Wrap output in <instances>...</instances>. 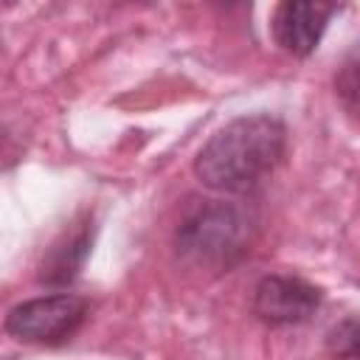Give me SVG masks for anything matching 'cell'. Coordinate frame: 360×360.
Wrapping results in <instances>:
<instances>
[{"label": "cell", "mask_w": 360, "mask_h": 360, "mask_svg": "<svg viewBox=\"0 0 360 360\" xmlns=\"http://www.w3.org/2000/svg\"><path fill=\"white\" fill-rule=\"evenodd\" d=\"M335 93L343 104V110L360 121V39L349 48L343 62L335 73Z\"/></svg>", "instance_id": "8992f818"}, {"label": "cell", "mask_w": 360, "mask_h": 360, "mask_svg": "<svg viewBox=\"0 0 360 360\" xmlns=\"http://www.w3.org/2000/svg\"><path fill=\"white\" fill-rule=\"evenodd\" d=\"M321 307V290L298 276H264L253 292V312L270 326L304 323Z\"/></svg>", "instance_id": "277c9868"}, {"label": "cell", "mask_w": 360, "mask_h": 360, "mask_svg": "<svg viewBox=\"0 0 360 360\" xmlns=\"http://www.w3.org/2000/svg\"><path fill=\"white\" fill-rule=\"evenodd\" d=\"M287 149V127L270 112L239 115L217 129L194 158L202 186L222 194H250L278 169Z\"/></svg>", "instance_id": "6da1fadb"}, {"label": "cell", "mask_w": 360, "mask_h": 360, "mask_svg": "<svg viewBox=\"0 0 360 360\" xmlns=\"http://www.w3.org/2000/svg\"><path fill=\"white\" fill-rule=\"evenodd\" d=\"M329 349L340 357L360 360V318H346L329 332Z\"/></svg>", "instance_id": "52a82bcc"}, {"label": "cell", "mask_w": 360, "mask_h": 360, "mask_svg": "<svg viewBox=\"0 0 360 360\" xmlns=\"http://www.w3.org/2000/svg\"><path fill=\"white\" fill-rule=\"evenodd\" d=\"M250 239L253 217L242 205L208 200L180 222L174 245L177 253L197 267L228 270L250 250Z\"/></svg>", "instance_id": "7a4b0ae2"}, {"label": "cell", "mask_w": 360, "mask_h": 360, "mask_svg": "<svg viewBox=\"0 0 360 360\" xmlns=\"http://www.w3.org/2000/svg\"><path fill=\"white\" fill-rule=\"evenodd\" d=\"M338 11V6L332 3H281L273 11V39L278 42L281 51L292 53V56H309L323 31L329 17Z\"/></svg>", "instance_id": "5b68a950"}, {"label": "cell", "mask_w": 360, "mask_h": 360, "mask_svg": "<svg viewBox=\"0 0 360 360\" xmlns=\"http://www.w3.org/2000/svg\"><path fill=\"white\" fill-rule=\"evenodd\" d=\"M87 318V301L73 292L42 295L17 304L6 315V332L25 343H62Z\"/></svg>", "instance_id": "3957f363"}]
</instances>
